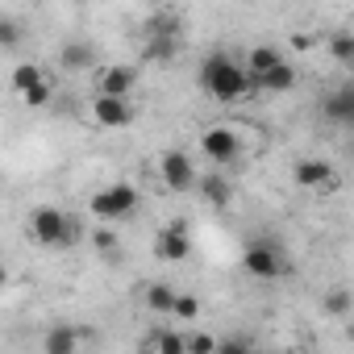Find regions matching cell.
I'll list each match as a JSON object with an SVG mask.
<instances>
[{"label": "cell", "instance_id": "3957f363", "mask_svg": "<svg viewBox=\"0 0 354 354\" xmlns=\"http://www.w3.org/2000/svg\"><path fill=\"white\" fill-rule=\"evenodd\" d=\"M88 209L100 217V221H117V217H129L138 209V188L133 184H109L100 192H92Z\"/></svg>", "mask_w": 354, "mask_h": 354}, {"label": "cell", "instance_id": "1f68e13d", "mask_svg": "<svg viewBox=\"0 0 354 354\" xmlns=\"http://www.w3.org/2000/svg\"><path fill=\"white\" fill-rule=\"evenodd\" d=\"M350 154H354V146H350Z\"/></svg>", "mask_w": 354, "mask_h": 354}, {"label": "cell", "instance_id": "83f0119b", "mask_svg": "<svg viewBox=\"0 0 354 354\" xmlns=\"http://www.w3.org/2000/svg\"><path fill=\"white\" fill-rule=\"evenodd\" d=\"M17 38H21V26L13 17H0V46H17Z\"/></svg>", "mask_w": 354, "mask_h": 354}, {"label": "cell", "instance_id": "f546056e", "mask_svg": "<svg viewBox=\"0 0 354 354\" xmlns=\"http://www.w3.org/2000/svg\"><path fill=\"white\" fill-rule=\"evenodd\" d=\"M292 46H296V50H308V46H313V38H308V34H296V38H292Z\"/></svg>", "mask_w": 354, "mask_h": 354}, {"label": "cell", "instance_id": "277c9868", "mask_svg": "<svg viewBox=\"0 0 354 354\" xmlns=\"http://www.w3.org/2000/svg\"><path fill=\"white\" fill-rule=\"evenodd\" d=\"M192 254V238H188V221L175 217L154 234V259L158 263H184Z\"/></svg>", "mask_w": 354, "mask_h": 354}, {"label": "cell", "instance_id": "d4e9b609", "mask_svg": "<svg viewBox=\"0 0 354 354\" xmlns=\"http://www.w3.org/2000/svg\"><path fill=\"white\" fill-rule=\"evenodd\" d=\"M217 337L213 333H188V354H217Z\"/></svg>", "mask_w": 354, "mask_h": 354}, {"label": "cell", "instance_id": "52a82bcc", "mask_svg": "<svg viewBox=\"0 0 354 354\" xmlns=\"http://www.w3.org/2000/svg\"><path fill=\"white\" fill-rule=\"evenodd\" d=\"M138 88V67L129 63H113L96 75V96H113V100H129V92Z\"/></svg>", "mask_w": 354, "mask_h": 354}, {"label": "cell", "instance_id": "4fadbf2b", "mask_svg": "<svg viewBox=\"0 0 354 354\" xmlns=\"http://www.w3.org/2000/svg\"><path fill=\"white\" fill-rule=\"evenodd\" d=\"M196 188H201V201H209L213 209H221V205H230V196H234V188H230V180H225V175H221V171H205Z\"/></svg>", "mask_w": 354, "mask_h": 354}, {"label": "cell", "instance_id": "8992f818", "mask_svg": "<svg viewBox=\"0 0 354 354\" xmlns=\"http://www.w3.org/2000/svg\"><path fill=\"white\" fill-rule=\"evenodd\" d=\"M63 234H67V213L63 209H34L30 213V238L38 246H63Z\"/></svg>", "mask_w": 354, "mask_h": 354}, {"label": "cell", "instance_id": "d6986e66", "mask_svg": "<svg viewBox=\"0 0 354 354\" xmlns=\"http://www.w3.org/2000/svg\"><path fill=\"white\" fill-rule=\"evenodd\" d=\"M42 80H46V71H42L38 63H21V67H13V80H9V84L26 96V92H30V88H38Z\"/></svg>", "mask_w": 354, "mask_h": 354}, {"label": "cell", "instance_id": "5b68a950", "mask_svg": "<svg viewBox=\"0 0 354 354\" xmlns=\"http://www.w3.org/2000/svg\"><path fill=\"white\" fill-rule=\"evenodd\" d=\"M158 171H162V184H167L171 192H188V188L201 184V175H196V167H192V158H188L184 150H167V154L158 158Z\"/></svg>", "mask_w": 354, "mask_h": 354}, {"label": "cell", "instance_id": "4316f807", "mask_svg": "<svg viewBox=\"0 0 354 354\" xmlns=\"http://www.w3.org/2000/svg\"><path fill=\"white\" fill-rule=\"evenodd\" d=\"M50 96H55V84H50V80H42L38 88H30V92H26V104L42 109V104H50Z\"/></svg>", "mask_w": 354, "mask_h": 354}, {"label": "cell", "instance_id": "6da1fadb", "mask_svg": "<svg viewBox=\"0 0 354 354\" xmlns=\"http://www.w3.org/2000/svg\"><path fill=\"white\" fill-rule=\"evenodd\" d=\"M201 88H205L209 96L234 104V100H242V96L254 88V80H250V71H246L242 63H234L230 55H209L205 67H201Z\"/></svg>", "mask_w": 354, "mask_h": 354}, {"label": "cell", "instance_id": "9a60e30c", "mask_svg": "<svg viewBox=\"0 0 354 354\" xmlns=\"http://www.w3.org/2000/svg\"><path fill=\"white\" fill-rule=\"evenodd\" d=\"M59 63L67 71H88V67H96V50H92V42H63Z\"/></svg>", "mask_w": 354, "mask_h": 354}, {"label": "cell", "instance_id": "44dd1931", "mask_svg": "<svg viewBox=\"0 0 354 354\" xmlns=\"http://www.w3.org/2000/svg\"><path fill=\"white\" fill-rule=\"evenodd\" d=\"M321 308H325L329 317H346V313L354 308V296H350L346 288H333V292H325V300H321Z\"/></svg>", "mask_w": 354, "mask_h": 354}, {"label": "cell", "instance_id": "ba28073f", "mask_svg": "<svg viewBox=\"0 0 354 354\" xmlns=\"http://www.w3.org/2000/svg\"><path fill=\"white\" fill-rule=\"evenodd\" d=\"M201 150H205L213 162H234L238 150H242V142H238V133H234L230 125H213V129L201 133Z\"/></svg>", "mask_w": 354, "mask_h": 354}, {"label": "cell", "instance_id": "30bf717a", "mask_svg": "<svg viewBox=\"0 0 354 354\" xmlns=\"http://www.w3.org/2000/svg\"><path fill=\"white\" fill-rule=\"evenodd\" d=\"M321 113H325L329 121H337V125H350V129H354V80H350V84H342V88H333V92L321 100Z\"/></svg>", "mask_w": 354, "mask_h": 354}, {"label": "cell", "instance_id": "cb8c5ba5", "mask_svg": "<svg viewBox=\"0 0 354 354\" xmlns=\"http://www.w3.org/2000/svg\"><path fill=\"white\" fill-rule=\"evenodd\" d=\"M171 317H180V321H196V317H201V296L180 292V300H175V313H171Z\"/></svg>", "mask_w": 354, "mask_h": 354}, {"label": "cell", "instance_id": "8fae6325", "mask_svg": "<svg viewBox=\"0 0 354 354\" xmlns=\"http://www.w3.org/2000/svg\"><path fill=\"white\" fill-rule=\"evenodd\" d=\"M92 117L100 125H109V129H121V125L133 121V104L129 100H113V96H96L92 100Z\"/></svg>", "mask_w": 354, "mask_h": 354}, {"label": "cell", "instance_id": "9c48e42d", "mask_svg": "<svg viewBox=\"0 0 354 354\" xmlns=\"http://www.w3.org/2000/svg\"><path fill=\"white\" fill-rule=\"evenodd\" d=\"M292 180L300 188H337V175H333V162L329 158H300L292 167Z\"/></svg>", "mask_w": 354, "mask_h": 354}, {"label": "cell", "instance_id": "2e32d148", "mask_svg": "<svg viewBox=\"0 0 354 354\" xmlns=\"http://www.w3.org/2000/svg\"><path fill=\"white\" fill-rule=\"evenodd\" d=\"M142 300H146V308L150 313H175V300H180V292H175L171 283H150L146 292H142Z\"/></svg>", "mask_w": 354, "mask_h": 354}, {"label": "cell", "instance_id": "603a6c76", "mask_svg": "<svg viewBox=\"0 0 354 354\" xmlns=\"http://www.w3.org/2000/svg\"><path fill=\"white\" fill-rule=\"evenodd\" d=\"M329 55L337 59V63H354V34H329Z\"/></svg>", "mask_w": 354, "mask_h": 354}, {"label": "cell", "instance_id": "ffe728a7", "mask_svg": "<svg viewBox=\"0 0 354 354\" xmlns=\"http://www.w3.org/2000/svg\"><path fill=\"white\" fill-rule=\"evenodd\" d=\"M146 55H150V59H171V55H175V34H171V26H167V30L158 26V30L150 34V46H146Z\"/></svg>", "mask_w": 354, "mask_h": 354}, {"label": "cell", "instance_id": "484cf974", "mask_svg": "<svg viewBox=\"0 0 354 354\" xmlns=\"http://www.w3.org/2000/svg\"><path fill=\"white\" fill-rule=\"evenodd\" d=\"M217 354H254V350H250V337L246 333H234V337H221Z\"/></svg>", "mask_w": 354, "mask_h": 354}, {"label": "cell", "instance_id": "4dcf8cb0", "mask_svg": "<svg viewBox=\"0 0 354 354\" xmlns=\"http://www.w3.org/2000/svg\"><path fill=\"white\" fill-rule=\"evenodd\" d=\"M267 354H288V350H267Z\"/></svg>", "mask_w": 354, "mask_h": 354}, {"label": "cell", "instance_id": "7c38bea8", "mask_svg": "<svg viewBox=\"0 0 354 354\" xmlns=\"http://www.w3.org/2000/svg\"><path fill=\"white\" fill-rule=\"evenodd\" d=\"M80 337H84V329L55 325V329H46V337H42V354H75V350H80Z\"/></svg>", "mask_w": 354, "mask_h": 354}, {"label": "cell", "instance_id": "5bb4252c", "mask_svg": "<svg viewBox=\"0 0 354 354\" xmlns=\"http://www.w3.org/2000/svg\"><path fill=\"white\" fill-rule=\"evenodd\" d=\"M288 59L275 50V46H250V55H246V71H250V80H263V75H271L275 67H283Z\"/></svg>", "mask_w": 354, "mask_h": 354}, {"label": "cell", "instance_id": "7402d4cb", "mask_svg": "<svg viewBox=\"0 0 354 354\" xmlns=\"http://www.w3.org/2000/svg\"><path fill=\"white\" fill-rule=\"evenodd\" d=\"M88 242H92V250L96 254H117V230H109V225H96L92 234H88Z\"/></svg>", "mask_w": 354, "mask_h": 354}, {"label": "cell", "instance_id": "7a4b0ae2", "mask_svg": "<svg viewBox=\"0 0 354 354\" xmlns=\"http://www.w3.org/2000/svg\"><path fill=\"white\" fill-rule=\"evenodd\" d=\"M242 271L250 279H279V275H288V259H283V250L275 242L259 238V242H250L242 250Z\"/></svg>", "mask_w": 354, "mask_h": 354}, {"label": "cell", "instance_id": "e0dca14e", "mask_svg": "<svg viewBox=\"0 0 354 354\" xmlns=\"http://www.w3.org/2000/svg\"><path fill=\"white\" fill-rule=\"evenodd\" d=\"M254 88H259V92H292V88H296V67L283 63V67H275L271 75L254 80Z\"/></svg>", "mask_w": 354, "mask_h": 354}, {"label": "cell", "instance_id": "f1b7e54d", "mask_svg": "<svg viewBox=\"0 0 354 354\" xmlns=\"http://www.w3.org/2000/svg\"><path fill=\"white\" fill-rule=\"evenodd\" d=\"M80 238H84V225H80V217H71V213H67V234H63V246H75Z\"/></svg>", "mask_w": 354, "mask_h": 354}, {"label": "cell", "instance_id": "ac0fdd59", "mask_svg": "<svg viewBox=\"0 0 354 354\" xmlns=\"http://www.w3.org/2000/svg\"><path fill=\"white\" fill-rule=\"evenodd\" d=\"M154 354H188V333H175V329H150Z\"/></svg>", "mask_w": 354, "mask_h": 354}]
</instances>
